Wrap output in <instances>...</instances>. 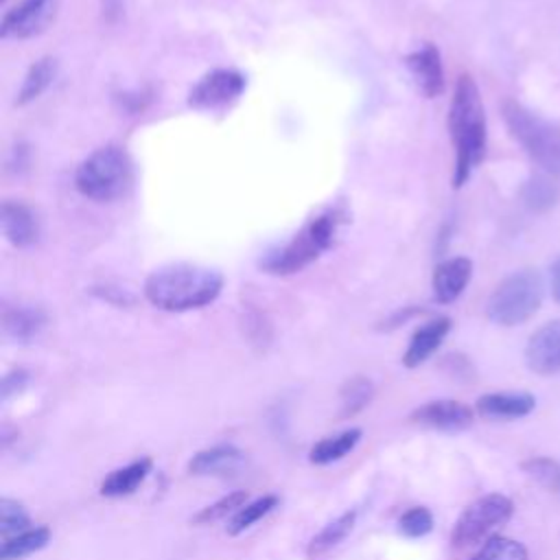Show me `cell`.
Returning <instances> with one entry per match:
<instances>
[{
  "label": "cell",
  "instance_id": "obj_1",
  "mask_svg": "<svg viewBox=\"0 0 560 560\" xmlns=\"http://www.w3.org/2000/svg\"><path fill=\"white\" fill-rule=\"evenodd\" d=\"M448 133L455 151L453 188H462L472 171L483 162L488 147V125L481 92L470 74H462L448 105Z\"/></svg>",
  "mask_w": 560,
  "mask_h": 560
},
{
  "label": "cell",
  "instance_id": "obj_2",
  "mask_svg": "<svg viewBox=\"0 0 560 560\" xmlns=\"http://www.w3.org/2000/svg\"><path fill=\"white\" fill-rule=\"evenodd\" d=\"M223 289V276L199 265H166L144 280V298L160 311L184 313L212 304Z\"/></svg>",
  "mask_w": 560,
  "mask_h": 560
},
{
  "label": "cell",
  "instance_id": "obj_3",
  "mask_svg": "<svg viewBox=\"0 0 560 560\" xmlns=\"http://www.w3.org/2000/svg\"><path fill=\"white\" fill-rule=\"evenodd\" d=\"M343 219L346 214L339 208H328L311 217L284 245L269 249L260 258V269L273 276H291L302 271L326 249H330Z\"/></svg>",
  "mask_w": 560,
  "mask_h": 560
},
{
  "label": "cell",
  "instance_id": "obj_4",
  "mask_svg": "<svg viewBox=\"0 0 560 560\" xmlns=\"http://www.w3.org/2000/svg\"><path fill=\"white\" fill-rule=\"evenodd\" d=\"M503 120L523 151L549 175H560V127L534 114L514 98L501 105Z\"/></svg>",
  "mask_w": 560,
  "mask_h": 560
},
{
  "label": "cell",
  "instance_id": "obj_5",
  "mask_svg": "<svg viewBox=\"0 0 560 560\" xmlns=\"http://www.w3.org/2000/svg\"><path fill=\"white\" fill-rule=\"evenodd\" d=\"M131 184V160L116 144L92 151L74 173L77 190L92 201H114Z\"/></svg>",
  "mask_w": 560,
  "mask_h": 560
},
{
  "label": "cell",
  "instance_id": "obj_6",
  "mask_svg": "<svg viewBox=\"0 0 560 560\" xmlns=\"http://www.w3.org/2000/svg\"><path fill=\"white\" fill-rule=\"evenodd\" d=\"M542 302V278L536 269H521L503 278L492 291L486 315L499 326L525 324Z\"/></svg>",
  "mask_w": 560,
  "mask_h": 560
},
{
  "label": "cell",
  "instance_id": "obj_7",
  "mask_svg": "<svg viewBox=\"0 0 560 560\" xmlns=\"http://www.w3.org/2000/svg\"><path fill=\"white\" fill-rule=\"evenodd\" d=\"M514 514V503L501 492L483 494L464 508L451 532L453 547H470L483 538H490L494 529L505 525Z\"/></svg>",
  "mask_w": 560,
  "mask_h": 560
},
{
  "label": "cell",
  "instance_id": "obj_8",
  "mask_svg": "<svg viewBox=\"0 0 560 560\" xmlns=\"http://www.w3.org/2000/svg\"><path fill=\"white\" fill-rule=\"evenodd\" d=\"M59 11V0H20L2 15V39H28L44 33Z\"/></svg>",
  "mask_w": 560,
  "mask_h": 560
},
{
  "label": "cell",
  "instance_id": "obj_9",
  "mask_svg": "<svg viewBox=\"0 0 560 560\" xmlns=\"http://www.w3.org/2000/svg\"><path fill=\"white\" fill-rule=\"evenodd\" d=\"M247 81L238 70L232 68H217L208 74H203L192 90L188 92V105L195 109H219L230 103H234Z\"/></svg>",
  "mask_w": 560,
  "mask_h": 560
},
{
  "label": "cell",
  "instance_id": "obj_10",
  "mask_svg": "<svg viewBox=\"0 0 560 560\" xmlns=\"http://www.w3.org/2000/svg\"><path fill=\"white\" fill-rule=\"evenodd\" d=\"M472 418H475V411L468 405L451 398L429 400L409 413L411 422L431 427L438 431H448V433L468 429L472 424Z\"/></svg>",
  "mask_w": 560,
  "mask_h": 560
},
{
  "label": "cell",
  "instance_id": "obj_11",
  "mask_svg": "<svg viewBox=\"0 0 560 560\" xmlns=\"http://www.w3.org/2000/svg\"><path fill=\"white\" fill-rule=\"evenodd\" d=\"M525 363L540 376L560 374V319L542 324L525 346Z\"/></svg>",
  "mask_w": 560,
  "mask_h": 560
},
{
  "label": "cell",
  "instance_id": "obj_12",
  "mask_svg": "<svg viewBox=\"0 0 560 560\" xmlns=\"http://www.w3.org/2000/svg\"><path fill=\"white\" fill-rule=\"evenodd\" d=\"M405 66L416 83V88L433 98L444 90V66L442 55L433 44H424L405 57Z\"/></svg>",
  "mask_w": 560,
  "mask_h": 560
},
{
  "label": "cell",
  "instance_id": "obj_13",
  "mask_svg": "<svg viewBox=\"0 0 560 560\" xmlns=\"http://www.w3.org/2000/svg\"><path fill=\"white\" fill-rule=\"evenodd\" d=\"M472 276V262L466 256H453L442 260L431 278V289H433V298L440 304H451L455 302L464 289L468 287Z\"/></svg>",
  "mask_w": 560,
  "mask_h": 560
},
{
  "label": "cell",
  "instance_id": "obj_14",
  "mask_svg": "<svg viewBox=\"0 0 560 560\" xmlns=\"http://www.w3.org/2000/svg\"><path fill=\"white\" fill-rule=\"evenodd\" d=\"M536 398L527 392H492L475 402V411L490 420H516L534 411Z\"/></svg>",
  "mask_w": 560,
  "mask_h": 560
},
{
  "label": "cell",
  "instance_id": "obj_15",
  "mask_svg": "<svg viewBox=\"0 0 560 560\" xmlns=\"http://www.w3.org/2000/svg\"><path fill=\"white\" fill-rule=\"evenodd\" d=\"M2 234L13 247H31L39 236V223L35 212L22 201H4L0 208Z\"/></svg>",
  "mask_w": 560,
  "mask_h": 560
},
{
  "label": "cell",
  "instance_id": "obj_16",
  "mask_svg": "<svg viewBox=\"0 0 560 560\" xmlns=\"http://www.w3.org/2000/svg\"><path fill=\"white\" fill-rule=\"evenodd\" d=\"M451 332V319L448 317H433L429 322H424L409 339V346L402 354V365L413 370L418 365H422L446 339V335Z\"/></svg>",
  "mask_w": 560,
  "mask_h": 560
},
{
  "label": "cell",
  "instance_id": "obj_17",
  "mask_svg": "<svg viewBox=\"0 0 560 560\" xmlns=\"http://www.w3.org/2000/svg\"><path fill=\"white\" fill-rule=\"evenodd\" d=\"M243 451L234 444H217L203 451H197L188 462L190 475H228L243 464Z\"/></svg>",
  "mask_w": 560,
  "mask_h": 560
},
{
  "label": "cell",
  "instance_id": "obj_18",
  "mask_svg": "<svg viewBox=\"0 0 560 560\" xmlns=\"http://www.w3.org/2000/svg\"><path fill=\"white\" fill-rule=\"evenodd\" d=\"M151 468H153L151 457H140V459H136V462H131L122 468H116L103 479L98 492L103 497H109V499L133 494L142 486V481L149 477Z\"/></svg>",
  "mask_w": 560,
  "mask_h": 560
},
{
  "label": "cell",
  "instance_id": "obj_19",
  "mask_svg": "<svg viewBox=\"0 0 560 560\" xmlns=\"http://www.w3.org/2000/svg\"><path fill=\"white\" fill-rule=\"evenodd\" d=\"M46 326V315L39 308H31V306H18V308H9L2 315V330L9 339L26 343L31 339H35L42 328Z\"/></svg>",
  "mask_w": 560,
  "mask_h": 560
},
{
  "label": "cell",
  "instance_id": "obj_20",
  "mask_svg": "<svg viewBox=\"0 0 560 560\" xmlns=\"http://www.w3.org/2000/svg\"><path fill=\"white\" fill-rule=\"evenodd\" d=\"M361 435H363V431L357 429V427L346 429L337 435H328V438H324V440H319L317 444L311 446L308 462L315 464V466H326V464L339 462L348 453L354 451V446L361 442Z\"/></svg>",
  "mask_w": 560,
  "mask_h": 560
},
{
  "label": "cell",
  "instance_id": "obj_21",
  "mask_svg": "<svg viewBox=\"0 0 560 560\" xmlns=\"http://www.w3.org/2000/svg\"><path fill=\"white\" fill-rule=\"evenodd\" d=\"M357 523V510H348L343 514H339L337 518H332L330 523H326L308 542L306 547V556L311 560L322 558L324 553H328L332 547H337L354 527Z\"/></svg>",
  "mask_w": 560,
  "mask_h": 560
},
{
  "label": "cell",
  "instance_id": "obj_22",
  "mask_svg": "<svg viewBox=\"0 0 560 560\" xmlns=\"http://www.w3.org/2000/svg\"><path fill=\"white\" fill-rule=\"evenodd\" d=\"M50 527L39 525V527H31L13 538H7L0 545V560H22L39 549H44L50 542Z\"/></svg>",
  "mask_w": 560,
  "mask_h": 560
},
{
  "label": "cell",
  "instance_id": "obj_23",
  "mask_svg": "<svg viewBox=\"0 0 560 560\" xmlns=\"http://www.w3.org/2000/svg\"><path fill=\"white\" fill-rule=\"evenodd\" d=\"M55 74H57V63H55L52 57H42V59H37V61L28 68V72H26V77H24V81H22V88H20V92H18L15 103H18V105H26V103L35 101L37 96H42V94L46 92V88L52 83Z\"/></svg>",
  "mask_w": 560,
  "mask_h": 560
},
{
  "label": "cell",
  "instance_id": "obj_24",
  "mask_svg": "<svg viewBox=\"0 0 560 560\" xmlns=\"http://www.w3.org/2000/svg\"><path fill=\"white\" fill-rule=\"evenodd\" d=\"M521 199H523L525 208H529L534 212H545L558 203L560 188L547 175H534L523 184Z\"/></svg>",
  "mask_w": 560,
  "mask_h": 560
},
{
  "label": "cell",
  "instance_id": "obj_25",
  "mask_svg": "<svg viewBox=\"0 0 560 560\" xmlns=\"http://www.w3.org/2000/svg\"><path fill=\"white\" fill-rule=\"evenodd\" d=\"M374 398V385L365 376H354L343 383L339 392V405H341V418L357 416L361 409L370 405Z\"/></svg>",
  "mask_w": 560,
  "mask_h": 560
},
{
  "label": "cell",
  "instance_id": "obj_26",
  "mask_svg": "<svg viewBox=\"0 0 560 560\" xmlns=\"http://www.w3.org/2000/svg\"><path fill=\"white\" fill-rule=\"evenodd\" d=\"M278 497L276 494H265L258 497L254 501H247L236 514H232L230 523H228V534L230 536H238L245 529H249L254 523H258L262 516H267L276 505H278Z\"/></svg>",
  "mask_w": 560,
  "mask_h": 560
},
{
  "label": "cell",
  "instance_id": "obj_27",
  "mask_svg": "<svg viewBox=\"0 0 560 560\" xmlns=\"http://www.w3.org/2000/svg\"><path fill=\"white\" fill-rule=\"evenodd\" d=\"M470 560H527V549L514 538L490 536Z\"/></svg>",
  "mask_w": 560,
  "mask_h": 560
},
{
  "label": "cell",
  "instance_id": "obj_28",
  "mask_svg": "<svg viewBox=\"0 0 560 560\" xmlns=\"http://www.w3.org/2000/svg\"><path fill=\"white\" fill-rule=\"evenodd\" d=\"M245 503H247V492H245V490H234V492L221 497L219 501H214V503L201 508V510L190 518V523H195V525H208V523L221 521V518H225V516H230V514H236Z\"/></svg>",
  "mask_w": 560,
  "mask_h": 560
},
{
  "label": "cell",
  "instance_id": "obj_29",
  "mask_svg": "<svg viewBox=\"0 0 560 560\" xmlns=\"http://www.w3.org/2000/svg\"><path fill=\"white\" fill-rule=\"evenodd\" d=\"M31 529V516L26 512V508L9 497L0 499V534L2 538H13L22 532Z\"/></svg>",
  "mask_w": 560,
  "mask_h": 560
},
{
  "label": "cell",
  "instance_id": "obj_30",
  "mask_svg": "<svg viewBox=\"0 0 560 560\" xmlns=\"http://www.w3.org/2000/svg\"><path fill=\"white\" fill-rule=\"evenodd\" d=\"M433 529V514L424 505L409 508L398 518V532L407 538H422Z\"/></svg>",
  "mask_w": 560,
  "mask_h": 560
},
{
  "label": "cell",
  "instance_id": "obj_31",
  "mask_svg": "<svg viewBox=\"0 0 560 560\" xmlns=\"http://www.w3.org/2000/svg\"><path fill=\"white\" fill-rule=\"evenodd\" d=\"M523 470L527 475H532L534 479L542 481V483H556L560 479V468L553 459L549 457H534L523 462Z\"/></svg>",
  "mask_w": 560,
  "mask_h": 560
},
{
  "label": "cell",
  "instance_id": "obj_32",
  "mask_svg": "<svg viewBox=\"0 0 560 560\" xmlns=\"http://www.w3.org/2000/svg\"><path fill=\"white\" fill-rule=\"evenodd\" d=\"M26 383H28V372H24V370H13V372L4 374V378L0 383V398L9 400L13 394L22 392L26 387Z\"/></svg>",
  "mask_w": 560,
  "mask_h": 560
},
{
  "label": "cell",
  "instance_id": "obj_33",
  "mask_svg": "<svg viewBox=\"0 0 560 560\" xmlns=\"http://www.w3.org/2000/svg\"><path fill=\"white\" fill-rule=\"evenodd\" d=\"M549 284H551L553 300L560 304V258H556L549 269Z\"/></svg>",
  "mask_w": 560,
  "mask_h": 560
},
{
  "label": "cell",
  "instance_id": "obj_34",
  "mask_svg": "<svg viewBox=\"0 0 560 560\" xmlns=\"http://www.w3.org/2000/svg\"><path fill=\"white\" fill-rule=\"evenodd\" d=\"M2 2H4V0H2Z\"/></svg>",
  "mask_w": 560,
  "mask_h": 560
}]
</instances>
